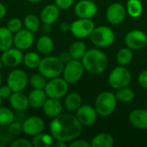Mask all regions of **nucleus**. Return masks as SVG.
Wrapping results in <instances>:
<instances>
[{
  "label": "nucleus",
  "mask_w": 147,
  "mask_h": 147,
  "mask_svg": "<svg viewBox=\"0 0 147 147\" xmlns=\"http://www.w3.org/2000/svg\"><path fill=\"white\" fill-rule=\"evenodd\" d=\"M75 116L83 127H90L95 124L98 114L95 107L93 108L89 104H82L76 111Z\"/></svg>",
  "instance_id": "f8f14e48"
},
{
  "label": "nucleus",
  "mask_w": 147,
  "mask_h": 147,
  "mask_svg": "<svg viewBox=\"0 0 147 147\" xmlns=\"http://www.w3.org/2000/svg\"><path fill=\"white\" fill-rule=\"evenodd\" d=\"M131 80L132 75L130 71L126 66L122 65H119L113 69L109 75V84L116 90L128 86Z\"/></svg>",
  "instance_id": "0eeeda50"
},
{
  "label": "nucleus",
  "mask_w": 147,
  "mask_h": 147,
  "mask_svg": "<svg viewBox=\"0 0 147 147\" xmlns=\"http://www.w3.org/2000/svg\"><path fill=\"white\" fill-rule=\"evenodd\" d=\"M115 96L119 102H123V103H127L134 100V92L131 88L127 86V87L117 90L115 93Z\"/></svg>",
  "instance_id": "72a5a7b5"
},
{
  "label": "nucleus",
  "mask_w": 147,
  "mask_h": 147,
  "mask_svg": "<svg viewBox=\"0 0 147 147\" xmlns=\"http://www.w3.org/2000/svg\"><path fill=\"white\" fill-rule=\"evenodd\" d=\"M41 30H42V32H43L45 34H49V33L51 32V30H52V25L43 23V25H42V27H41Z\"/></svg>",
  "instance_id": "a18cd8bd"
},
{
  "label": "nucleus",
  "mask_w": 147,
  "mask_h": 147,
  "mask_svg": "<svg viewBox=\"0 0 147 147\" xmlns=\"http://www.w3.org/2000/svg\"><path fill=\"white\" fill-rule=\"evenodd\" d=\"M47 83V78H46L40 72L33 74L28 78V84L33 89H43L44 90Z\"/></svg>",
  "instance_id": "f704fd0d"
},
{
  "label": "nucleus",
  "mask_w": 147,
  "mask_h": 147,
  "mask_svg": "<svg viewBox=\"0 0 147 147\" xmlns=\"http://www.w3.org/2000/svg\"><path fill=\"white\" fill-rule=\"evenodd\" d=\"M10 107L16 112H24L29 107L28 98L22 91L13 92L9 98Z\"/></svg>",
  "instance_id": "aec40b11"
},
{
  "label": "nucleus",
  "mask_w": 147,
  "mask_h": 147,
  "mask_svg": "<svg viewBox=\"0 0 147 147\" xmlns=\"http://www.w3.org/2000/svg\"><path fill=\"white\" fill-rule=\"evenodd\" d=\"M3 62H2V59H1V58H0V70L3 68Z\"/></svg>",
  "instance_id": "8fccbe9b"
},
{
  "label": "nucleus",
  "mask_w": 147,
  "mask_h": 147,
  "mask_svg": "<svg viewBox=\"0 0 147 147\" xmlns=\"http://www.w3.org/2000/svg\"><path fill=\"white\" fill-rule=\"evenodd\" d=\"M90 41L97 47H110L115 40V34L112 28L108 26L96 27L90 35Z\"/></svg>",
  "instance_id": "39448f33"
},
{
  "label": "nucleus",
  "mask_w": 147,
  "mask_h": 147,
  "mask_svg": "<svg viewBox=\"0 0 147 147\" xmlns=\"http://www.w3.org/2000/svg\"><path fill=\"white\" fill-rule=\"evenodd\" d=\"M40 19L34 14H28L23 19V26L28 30L36 33L40 28Z\"/></svg>",
  "instance_id": "2f4dec72"
},
{
  "label": "nucleus",
  "mask_w": 147,
  "mask_h": 147,
  "mask_svg": "<svg viewBox=\"0 0 147 147\" xmlns=\"http://www.w3.org/2000/svg\"><path fill=\"white\" fill-rule=\"evenodd\" d=\"M127 14L132 18H138L143 12V5L141 0H127Z\"/></svg>",
  "instance_id": "c85d7f7f"
},
{
  "label": "nucleus",
  "mask_w": 147,
  "mask_h": 147,
  "mask_svg": "<svg viewBox=\"0 0 147 147\" xmlns=\"http://www.w3.org/2000/svg\"><path fill=\"white\" fill-rule=\"evenodd\" d=\"M8 134L12 136H19L22 132V122L18 121H14L10 125L8 126Z\"/></svg>",
  "instance_id": "e433bc0d"
},
{
  "label": "nucleus",
  "mask_w": 147,
  "mask_h": 147,
  "mask_svg": "<svg viewBox=\"0 0 147 147\" xmlns=\"http://www.w3.org/2000/svg\"><path fill=\"white\" fill-rule=\"evenodd\" d=\"M127 16L126 8L120 3H113L106 10V18L112 25H118L121 23Z\"/></svg>",
  "instance_id": "f3484780"
},
{
  "label": "nucleus",
  "mask_w": 147,
  "mask_h": 147,
  "mask_svg": "<svg viewBox=\"0 0 147 147\" xmlns=\"http://www.w3.org/2000/svg\"><path fill=\"white\" fill-rule=\"evenodd\" d=\"M133 59H134L133 50L127 47L121 48L116 54V61L119 65L127 66L128 64L132 62Z\"/></svg>",
  "instance_id": "c756f323"
},
{
  "label": "nucleus",
  "mask_w": 147,
  "mask_h": 147,
  "mask_svg": "<svg viewBox=\"0 0 147 147\" xmlns=\"http://www.w3.org/2000/svg\"><path fill=\"white\" fill-rule=\"evenodd\" d=\"M49 132L54 140L68 143L80 137L83 132V126L75 115L60 114L53 118L49 123Z\"/></svg>",
  "instance_id": "f257e3e1"
},
{
  "label": "nucleus",
  "mask_w": 147,
  "mask_h": 147,
  "mask_svg": "<svg viewBox=\"0 0 147 147\" xmlns=\"http://www.w3.org/2000/svg\"><path fill=\"white\" fill-rule=\"evenodd\" d=\"M84 71L85 70L81 60L71 59L69 62L65 64L62 75L69 84H76L82 78Z\"/></svg>",
  "instance_id": "6e6552de"
},
{
  "label": "nucleus",
  "mask_w": 147,
  "mask_h": 147,
  "mask_svg": "<svg viewBox=\"0 0 147 147\" xmlns=\"http://www.w3.org/2000/svg\"><path fill=\"white\" fill-rule=\"evenodd\" d=\"M74 12L78 18L92 19L98 12V7L91 0H80L75 4Z\"/></svg>",
  "instance_id": "4468645a"
},
{
  "label": "nucleus",
  "mask_w": 147,
  "mask_h": 147,
  "mask_svg": "<svg viewBox=\"0 0 147 147\" xmlns=\"http://www.w3.org/2000/svg\"><path fill=\"white\" fill-rule=\"evenodd\" d=\"M83 100L81 96L77 92H70L65 96V108L69 112H76L82 105Z\"/></svg>",
  "instance_id": "b1692460"
},
{
  "label": "nucleus",
  "mask_w": 147,
  "mask_h": 147,
  "mask_svg": "<svg viewBox=\"0 0 147 147\" xmlns=\"http://www.w3.org/2000/svg\"><path fill=\"white\" fill-rule=\"evenodd\" d=\"M129 122L133 127L140 130L147 129V109H136L130 112L128 115Z\"/></svg>",
  "instance_id": "a211bd4d"
},
{
  "label": "nucleus",
  "mask_w": 147,
  "mask_h": 147,
  "mask_svg": "<svg viewBox=\"0 0 147 147\" xmlns=\"http://www.w3.org/2000/svg\"><path fill=\"white\" fill-rule=\"evenodd\" d=\"M6 14H7V9H6V7L2 3H0V20L3 19V18H4L5 16H6Z\"/></svg>",
  "instance_id": "49530a36"
},
{
  "label": "nucleus",
  "mask_w": 147,
  "mask_h": 147,
  "mask_svg": "<svg viewBox=\"0 0 147 147\" xmlns=\"http://www.w3.org/2000/svg\"><path fill=\"white\" fill-rule=\"evenodd\" d=\"M117 102L115 94L110 91H103L97 96L95 102V109L98 115L108 117L115 112Z\"/></svg>",
  "instance_id": "20e7f679"
},
{
  "label": "nucleus",
  "mask_w": 147,
  "mask_h": 147,
  "mask_svg": "<svg viewBox=\"0 0 147 147\" xmlns=\"http://www.w3.org/2000/svg\"><path fill=\"white\" fill-rule=\"evenodd\" d=\"M81 62L84 70L93 75H99L104 72L109 64L107 55L102 51L96 48L87 50Z\"/></svg>",
  "instance_id": "f03ea898"
},
{
  "label": "nucleus",
  "mask_w": 147,
  "mask_h": 147,
  "mask_svg": "<svg viewBox=\"0 0 147 147\" xmlns=\"http://www.w3.org/2000/svg\"><path fill=\"white\" fill-rule=\"evenodd\" d=\"M95 28V23L91 19L78 18L71 22L70 32L75 37L78 39H84L90 37Z\"/></svg>",
  "instance_id": "1a4fd4ad"
},
{
  "label": "nucleus",
  "mask_w": 147,
  "mask_h": 147,
  "mask_svg": "<svg viewBox=\"0 0 147 147\" xmlns=\"http://www.w3.org/2000/svg\"><path fill=\"white\" fill-rule=\"evenodd\" d=\"M59 29L62 32H68L71 29V23L67 22H63L59 25Z\"/></svg>",
  "instance_id": "c03bdc74"
},
{
  "label": "nucleus",
  "mask_w": 147,
  "mask_h": 147,
  "mask_svg": "<svg viewBox=\"0 0 147 147\" xmlns=\"http://www.w3.org/2000/svg\"><path fill=\"white\" fill-rule=\"evenodd\" d=\"M22 51L16 47H11L4 52H2L1 59L4 66L9 68H16L20 65L23 61Z\"/></svg>",
  "instance_id": "2eb2a0df"
},
{
  "label": "nucleus",
  "mask_w": 147,
  "mask_h": 147,
  "mask_svg": "<svg viewBox=\"0 0 147 147\" xmlns=\"http://www.w3.org/2000/svg\"><path fill=\"white\" fill-rule=\"evenodd\" d=\"M28 78H29L23 70L14 69L9 73L6 84L10 87L13 92L23 91L28 84Z\"/></svg>",
  "instance_id": "9d476101"
},
{
  "label": "nucleus",
  "mask_w": 147,
  "mask_h": 147,
  "mask_svg": "<svg viewBox=\"0 0 147 147\" xmlns=\"http://www.w3.org/2000/svg\"><path fill=\"white\" fill-rule=\"evenodd\" d=\"M125 44L133 51L140 50L147 45V35L140 29L131 30L125 36Z\"/></svg>",
  "instance_id": "ddd939ff"
},
{
  "label": "nucleus",
  "mask_w": 147,
  "mask_h": 147,
  "mask_svg": "<svg viewBox=\"0 0 147 147\" xmlns=\"http://www.w3.org/2000/svg\"><path fill=\"white\" fill-rule=\"evenodd\" d=\"M75 0H54L55 4L60 9H67L72 6Z\"/></svg>",
  "instance_id": "ea45409f"
},
{
  "label": "nucleus",
  "mask_w": 147,
  "mask_h": 147,
  "mask_svg": "<svg viewBox=\"0 0 147 147\" xmlns=\"http://www.w3.org/2000/svg\"><path fill=\"white\" fill-rule=\"evenodd\" d=\"M146 109H147V103H146Z\"/></svg>",
  "instance_id": "864d4df0"
},
{
  "label": "nucleus",
  "mask_w": 147,
  "mask_h": 147,
  "mask_svg": "<svg viewBox=\"0 0 147 147\" xmlns=\"http://www.w3.org/2000/svg\"><path fill=\"white\" fill-rule=\"evenodd\" d=\"M12 93H13L12 90L7 84L5 85L0 86V97L2 100H9Z\"/></svg>",
  "instance_id": "58836bf2"
},
{
  "label": "nucleus",
  "mask_w": 147,
  "mask_h": 147,
  "mask_svg": "<svg viewBox=\"0 0 147 147\" xmlns=\"http://www.w3.org/2000/svg\"><path fill=\"white\" fill-rule=\"evenodd\" d=\"M87 52V47L82 40L74 41L69 47V53L72 59L81 60Z\"/></svg>",
  "instance_id": "bb28decb"
},
{
  "label": "nucleus",
  "mask_w": 147,
  "mask_h": 147,
  "mask_svg": "<svg viewBox=\"0 0 147 147\" xmlns=\"http://www.w3.org/2000/svg\"><path fill=\"white\" fill-rule=\"evenodd\" d=\"M138 83L142 88L147 90V70L142 71L139 74V76H138Z\"/></svg>",
  "instance_id": "a19ab883"
},
{
  "label": "nucleus",
  "mask_w": 147,
  "mask_h": 147,
  "mask_svg": "<svg viewBox=\"0 0 147 147\" xmlns=\"http://www.w3.org/2000/svg\"><path fill=\"white\" fill-rule=\"evenodd\" d=\"M141 1H143V0H141Z\"/></svg>",
  "instance_id": "5fc2aeb1"
},
{
  "label": "nucleus",
  "mask_w": 147,
  "mask_h": 147,
  "mask_svg": "<svg viewBox=\"0 0 147 147\" xmlns=\"http://www.w3.org/2000/svg\"><path fill=\"white\" fill-rule=\"evenodd\" d=\"M15 114L6 107L0 106V127H8L15 121Z\"/></svg>",
  "instance_id": "473e14b6"
},
{
  "label": "nucleus",
  "mask_w": 147,
  "mask_h": 147,
  "mask_svg": "<svg viewBox=\"0 0 147 147\" xmlns=\"http://www.w3.org/2000/svg\"><path fill=\"white\" fill-rule=\"evenodd\" d=\"M70 147H90L91 145L90 143L84 140H79L78 138L71 141V143L69 144Z\"/></svg>",
  "instance_id": "79ce46f5"
},
{
  "label": "nucleus",
  "mask_w": 147,
  "mask_h": 147,
  "mask_svg": "<svg viewBox=\"0 0 147 147\" xmlns=\"http://www.w3.org/2000/svg\"><path fill=\"white\" fill-rule=\"evenodd\" d=\"M44 90L49 98L62 99L69 91V84L65 80L64 78H54L48 79Z\"/></svg>",
  "instance_id": "423d86ee"
},
{
  "label": "nucleus",
  "mask_w": 147,
  "mask_h": 147,
  "mask_svg": "<svg viewBox=\"0 0 147 147\" xmlns=\"http://www.w3.org/2000/svg\"><path fill=\"white\" fill-rule=\"evenodd\" d=\"M22 26H23V21H22L20 18L17 17L9 19L6 25L7 28L13 34H16L18 31H20L22 28Z\"/></svg>",
  "instance_id": "c9c22d12"
},
{
  "label": "nucleus",
  "mask_w": 147,
  "mask_h": 147,
  "mask_svg": "<svg viewBox=\"0 0 147 147\" xmlns=\"http://www.w3.org/2000/svg\"><path fill=\"white\" fill-rule=\"evenodd\" d=\"M2 102H3V100H2L1 97H0V106H2Z\"/></svg>",
  "instance_id": "603ef678"
},
{
  "label": "nucleus",
  "mask_w": 147,
  "mask_h": 147,
  "mask_svg": "<svg viewBox=\"0 0 147 147\" xmlns=\"http://www.w3.org/2000/svg\"><path fill=\"white\" fill-rule=\"evenodd\" d=\"M53 146H54V147H66V146H67V144H66V142H64V141L55 140V142L53 143Z\"/></svg>",
  "instance_id": "de8ad7c7"
},
{
  "label": "nucleus",
  "mask_w": 147,
  "mask_h": 147,
  "mask_svg": "<svg viewBox=\"0 0 147 147\" xmlns=\"http://www.w3.org/2000/svg\"><path fill=\"white\" fill-rule=\"evenodd\" d=\"M35 45L38 53L43 55H49L54 48L53 40L47 34H44L39 37Z\"/></svg>",
  "instance_id": "5701e85b"
},
{
  "label": "nucleus",
  "mask_w": 147,
  "mask_h": 147,
  "mask_svg": "<svg viewBox=\"0 0 147 147\" xmlns=\"http://www.w3.org/2000/svg\"><path fill=\"white\" fill-rule=\"evenodd\" d=\"M31 142L34 147H51L54 143V139L51 134L42 132L33 136Z\"/></svg>",
  "instance_id": "cd10ccee"
},
{
  "label": "nucleus",
  "mask_w": 147,
  "mask_h": 147,
  "mask_svg": "<svg viewBox=\"0 0 147 147\" xmlns=\"http://www.w3.org/2000/svg\"><path fill=\"white\" fill-rule=\"evenodd\" d=\"M10 147H32V142L31 140H28L27 139H24V138H18V139H16L15 140H13L10 145Z\"/></svg>",
  "instance_id": "4c0bfd02"
},
{
  "label": "nucleus",
  "mask_w": 147,
  "mask_h": 147,
  "mask_svg": "<svg viewBox=\"0 0 147 147\" xmlns=\"http://www.w3.org/2000/svg\"><path fill=\"white\" fill-rule=\"evenodd\" d=\"M1 83H2V76L0 74V85H1Z\"/></svg>",
  "instance_id": "3c124183"
},
{
  "label": "nucleus",
  "mask_w": 147,
  "mask_h": 147,
  "mask_svg": "<svg viewBox=\"0 0 147 147\" xmlns=\"http://www.w3.org/2000/svg\"><path fill=\"white\" fill-rule=\"evenodd\" d=\"M41 109L43 110V113L47 116L50 118H54L62 113L63 105L59 99L47 97V99L46 100Z\"/></svg>",
  "instance_id": "412c9836"
},
{
  "label": "nucleus",
  "mask_w": 147,
  "mask_h": 147,
  "mask_svg": "<svg viewBox=\"0 0 147 147\" xmlns=\"http://www.w3.org/2000/svg\"><path fill=\"white\" fill-rule=\"evenodd\" d=\"M59 58L60 59V60H61L64 64H66V63L69 62L71 59H71V54H70V53H69V51H68V52H62V53H60L59 55Z\"/></svg>",
  "instance_id": "37998d69"
},
{
  "label": "nucleus",
  "mask_w": 147,
  "mask_h": 147,
  "mask_svg": "<svg viewBox=\"0 0 147 147\" xmlns=\"http://www.w3.org/2000/svg\"><path fill=\"white\" fill-rule=\"evenodd\" d=\"M28 3H37L39 2H40L41 0H27Z\"/></svg>",
  "instance_id": "09e8293b"
},
{
  "label": "nucleus",
  "mask_w": 147,
  "mask_h": 147,
  "mask_svg": "<svg viewBox=\"0 0 147 147\" xmlns=\"http://www.w3.org/2000/svg\"><path fill=\"white\" fill-rule=\"evenodd\" d=\"M34 33L28 30L27 28H22L17 33L14 34L13 45L22 51H25L33 47L34 43Z\"/></svg>",
  "instance_id": "dca6fc26"
},
{
  "label": "nucleus",
  "mask_w": 147,
  "mask_h": 147,
  "mask_svg": "<svg viewBox=\"0 0 147 147\" xmlns=\"http://www.w3.org/2000/svg\"><path fill=\"white\" fill-rule=\"evenodd\" d=\"M29 107L33 109H41L47 96L43 89H33L28 95Z\"/></svg>",
  "instance_id": "4be33fe9"
},
{
  "label": "nucleus",
  "mask_w": 147,
  "mask_h": 147,
  "mask_svg": "<svg viewBox=\"0 0 147 147\" xmlns=\"http://www.w3.org/2000/svg\"><path fill=\"white\" fill-rule=\"evenodd\" d=\"M60 9L55 3L46 5L40 11V19L42 23L53 25L59 19Z\"/></svg>",
  "instance_id": "6ab92c4d"
},
{
  "label": "nucleus",
  "mask_w": 147,
  "mask_h": 147,
  "mask_svg": "<svg viewBox=\"0 0 147 147\" xmlns=\"http://www.w3.org/2000/svg\"><path fill=\"white\" fill-rule=\"evenodd\" d=\"M40 60H41V58L39 53L28 52L23 56L22 63L28 69H37L40 65Z\"/></svg>",
  "instance_id": "7c9ffc66"
},
{
  "label": "nucleus",
  "mask_w": 147,
  "mask_h": 147,
  "mask_svg": "<svg viewBox=\"0 0 147 147\" xmlns=\"http://www.w3.org/2000/svg\"><path fill=\"white\" fill-rule=\"evenodd\" d=\"M45 129L44 120L37 115L27 117L22 121V132L27 136H35L42 133Z\"/></svg>",
  "instance_id": "9b49d317"
},
{
  "label": "nucleus",
  "mask_w": 147,
  "mask_h": 147,
  "mask_svg": "<svg viewBox=\"0 0 147 147\" xmlns=\"http://www.w3.org/2000/svg\"><path fill=\"white\" fill-rule=\"evenodd\" d=\"M14 34L7 27H0V52H4L13 46Z\"/></svg>",
  "instance_id": "a878e982"
},
{
  "label": "nucleus",
  "mask_w": 147,
  "mask_h": 147,
  "mask_svg": "<svg viewBox=\"0 0 147 147\" xmlns=\"http://www.w3.org/2000/svg\"><path fill=\"white\" fill-rule=\"evenodd\" d=\"M115 144L114 137L109 133H101L96 134L90 142L93 147H111Z\"/></svg>",
  "instance_id": "393cba45"
},
{
  "label": "nucleus",
  "mask_w": 147,
  "mask_h": 147,
  "mask_svg": "<svg viewBox=\"0 0 147 147\" xmlns=\"http://www.w3.org/2000/svg\"><path fill=\"white\" fill-rule=\"evenodd\" d=\"M65 64L56 56H47L42 58L38 66V71L46 78L51 79L59 77L63 73Z\"/></svg>",
  "instance_id": "7ed1b4c3"
}]
</instances>
